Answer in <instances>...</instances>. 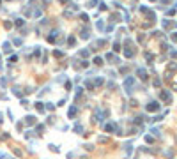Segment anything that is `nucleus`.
Returning <instances> with one entry per match:
<instances>
[{
	"label": "nucleus",
	"instance_id": "nucleus-1",
	"mask_svg": "<svg viewBox=\"0 0 177 159\" xmlns=\"http://www.w3.org/2000/svg\"><path fill=\"white\" fill-rule=\"evenodd\" d=\"M133 85H135V78H133V76H129L126 81H124V88H126V92H128V94H131Z\"/></svg>",
	"mask_w": 177,
	"mask_h": 159
},
{
	"label": "nucleus",
	"instance_id": "nucleus-2",
	"mask_svg": "<svg viewBox=\"0 0 177 159\" xmlns=\"http://www.w3.org/2000/svg\"><path fill=\"white\" fill-rule=\"evenodd\" d=\"M159 97H161L165 103H170V101H172V95H170V92H168V90H161Z\"/></svg>",
	"mask_w": 177,
	"mask_h": 159
},
{
	"label": "nucleus",
	"instance_id": "nucleus-3",
	"mask_svg": "<svg viewBox=\"0 0 177 159\" xmlns=\"http://www.w3.org/2000/svg\"><path fill=\"white\" fill-rule=\"evenodd\" d=\"M145 108H147V111H158V110H159V104H158L156 101H151Z\"/></svg>",
	"mask_w": 177,
	"mask_h": 159
},
{
	"label": "nucleus",
	"instance_id": "nucleus-4",
	"mask_svg": "<svg viewBox=\"0 0 177 159\" xmlns=\"http://www.w3.org/2000/svg\"><path fill=\"white\" fill-rule=\"evenodd\" d=\"M80 37H82V39H90V30L83 27L82 30H80Z\"/></svg>",
	"mask_w": 177,
	"mask_h": 159
},
{
	"label": "nucleus",
	"instance_id": "nucleus-5",
	"mask_svg": "<svg viewBox=\"0 0 177 159\" xmlns=\"http://www.w3.org/2000/svg\"><path fill=\"white\" fill-rule=\"evenodd\" d=\"M11 50H12V48H11V42L5 41V42L2 44V51H4V53H11Z\"/></svg>",
	"mask_w": 177,
	"mask_h": 159
},
{
	"label": "nucleus",
	"instance_id": "nucleus-6",
	"mask_svg": "<svg viewBox=\"0 0 177 159\" xmlns=\"http://www.w3.org/2000/svg\"><path fill=\"white\" fill-rule=\"evenodd\" d=\"M87 65H88L87 60H78V64H75L76 69H83V67H87Z\"/></svg>",
	"mask_w": 177,
	"mask_h": 159
},
{
	"label": "nucleus",
	"instance_id": "nucleus-7",
	"mask_svg": "<svg viewBox=\"0 0 177 159\" xmlns=\"http://www.w3.org/2000/svg\"><path fill=\"white\" fill-rule=\"evenodd\" d=\"M25 124H28V126H34V124H35V117H32V115H27V117H25Z\"/></svg>",
	"mask_w": 177,
	"mask_h": 159
},
{
	"label": "nucleus",
	"instance_id": "nucleus-8",
	"mask_svg": "<svg viewBox=\"0 0 177 159\" xmlns=\"http://www.w3.org/2000/svg\"><path fill=\"white\" fill-rule=\"evenodd\" d=\"M57 35H58V32H51L48 35V42H57Z\"/></svg>",
	"mask_w": 177,
	"mask_h": 159
},
{
	"label": "nucleus",
	"instance_id": "nucleus-9",
	"mask_svg": "<svg viewBox=\"0 0 177 159\" xmlns=\"http://www.w3.org/2000/svg\"><path fill=\"white\" fill-rule=\"evenodd\" d=\"M25 25V20L23 18H16L14 20V27H23Z\"/></svg>",
	"mask_w": 177,
	"mask_h": 159
},
{
	"label": "nucleus",
	"instance_id": "nucleus-10",
	"mask_svg": "<svg viewBox=\"0 0 177 159\" xmlns=\"http://www.w3.org/2000/svg\"><path fill=\"white\" fill-rule=\"evenodd\" d=\"M73 129H75V133H78V134H82V133H83L82 124H75V126H73Z\"/></svg>",
	"mask_w": 177,
	"mask_h": 159
},
{
	"label": "nucleus",
	"instance_id": "nucleus-11",
	"mask_svg": "<svg viewBox=\"0 0 177 159\" xmlns=\"http://www.w3.org/2000/svg\"><path fill=\"white\" fill-rule=\"evenodd\" d=\"M94 87H96V85H94V83H92L90 80H85V88H88V90H94Z\"/></svg>",
	"mask_w": 177,
	"mask_h": 159
},
{
	"label": "nucleus",
	"instance_id": "nucleus-12",
	"mask_svg": "<svg viewBox=\"0 0 177 159\" xmlns=\"http://www.w3.org/2000/svg\"><path fill=\"white\" fill-rule=\"evenodd\" d=\"M138 76L142 80H147V71L145 69H138Z\"/></svg>",
	"mask_w": 177,
	"mask_h": 159
},
{
	"label": "nucleus",
	"instance_id": "nucleus-13",
	"mask_svg": "<svg viewBox=\"0 0 177 159\" xmlns=\"http://www.w3.org/2000/svg\"><path fill=\"white\" fill-rule=\"evenodd\" d=\"M35 110H37L39 113H44V106H43V103H35Z\"/></svg>",
	"mask_w": 177,
	"mask_h": 159
},
{
	"label": "nucleus",
	"instance_id": "nucleus-14",
	"mask_svg": "<svg viewBox=\"0 0 177 159\" xmlns=\"http://www.w3.org/2000/svg\"><path fill=\"white\" fill-rule=\"evenodd\" d=\"M76 111H78V110H76V106H71V108H69V113H67V115H69V117H75V115H76Z\"/></svg>",
	"mask_w": 177,
	"mask_h": 159
},
{
	"label": "nucleus",
	"instance_id": "nucleus-15",
	"mask_svg": "<svg viewBox=\"0 0 177 159\" xmlns=\"http://www.w3.org/2000/svg\"><path fill=\"white\" fill-rule=\"evenodd\" d=\"M53 55H55L57 58H60V57H64V51H62V50H55V51H53Z\"/></svg>",
	"mask_w": 177,
	"mask_h": 159
},
{
	"label": "nucleus",
	"instance_id": "nucleus-16",
	"mask_svg": "<svg viewBox=\"0 0 177 159\" xmlns=\"http://www.w3.org/2000/svg\"><path fill=\"white\" fill-rule=\"evenodd\" d=\"M12 94L16 95V97H23V94H21V92H20V88H16V87L12 88Z\"/></svg>",
	"mask_w": 177,
	"mask_h": 159
},
{
	"label": "nucleus",
	"instance_id": "nucleus-17",
	"mask_svg": "<svg viewBox=\"0 0 177 159\" xmlns=\"http://www.w3.org/2000/svg\"><path fill=\"white\" fill-rule=\"evenodd\" d=\"M113 129H115V126H113V124H106V126H105V131H108V133H112Z\"/></svg>",
	"mask_w": 177,
	"mask_h": 159
},
{
	"label": "nucleus",
	"instance_id": "nucleus-18",
	"mask_svg": "<svg viewBox=\"0 0 177 159\" xmlns=\"http://www.w3.org/2000/svg\"><path fill=\"white\" fill-rule=\"evenodd\" d=\"M44 108L50 110V111H53V110H55V104H53V103H46V106H44Z\"/></svg>",
	"mask_w": 177,
	"mask_h": 159
},
{
	"label": "nucleus",
	"instance_id": "nucleus-19",
	"mask_svg": "<svg viewBox=\"0 0 177 159\" xmlns=\"http://www.w3.org/2000/svg\"><path fill=\"white\" fill-rule=\"evenodd\" d=\"M94 64H96V65H101V64H103V58H101V57H94Z\"/></svg>",
	"mask_w": 177,
	"mask_h": 159
},
{
	"label": "nucleus",
	"instance_id": "nucleus-20",
	"mask_svg": "<svg viewBox=\"0 0 177 159\" xmlns=\"http://www.w3.org/2000/svg\"><path fill=\"white\" fill-rule=\"evenodd\" d=\"M103 81H105L103 78H96V80H94V85H96V87H98V85H103Z\"/></svg>",
	"mask_w": 177,
	"mask_h": 159
},
{
	"label": "nucleus",
	"instance_id": "nucleus-21",
	"mask_svg": "<svg viewBox=\"0 0 177 159\" xmlns=\"http://www.w3.org/2000/svg\"><path fill=\"white\" fill-rule=\"evenodd\" d=\"M96 28H98V30H103V28H105V23H103V21H98V23H96Z\"/></svg>",
	"mask_w": 177,
	"mask_h": 159
},
{
	"label": "nucleus",
	"instance_id": "nucleus-22",
	"mask_svg": "<svg viewBox=\"0 0 177 159\" xmlns=\"http://www.w3.org/2000/svg\"><path fill=\"white\" fill-rule=\"evenodd\" d=\"M75 42H76L75 37H69V39H67V44H69V46H75Z\"/></svg>",
	"mask_w": 177,
	"mask_h": 159
},
{
	"label": "nucleus",
	"instance_id": "nucleus-23",
	"mask_svg": "<svg viewBox=\"0 0 177 159\" xmlns=\"http://www.w3.org/2000/svg\"><path fill=\"white\" fill-rule=\"evenodd\" d=\"M88 55H90L88 50H82V51H80V57H88Z\"/></svg>",
	"mask_w": 177,
	"mask_h": 159
},
{
	"label": "nucleus",
	"instance_id": "nucleus-24",
	"mask_svg": "<svg viewBox=\"0 0 177 159\" xmlns=\"http://www.w3.org/2000/svg\"><path fill=\"white\" fill-rule=\"evenodd\" d=\"M80 20H82V21H88L90 18H88V14H80Z\"/></svg>",
	"mask_w": 177,
	"mask_h": 159
},
{
	"label": "nucleus",
	"instance_id": "nucleus-25",
	"mask_svg": "<svg viewBox=\"0 0 177 159\" xmlns=\"http://www.w3.org/2000/svg\"><path fill=\"white\" fill-rule=\"evenodd\" d=\"M82 92H83V88H80V87H78V88H76V99H78L80 95H82Z\"/></svg>",
	"mask_w": 177,
	"mask_h": 159
},
{
	"label": "nucleus",
	"instance_id": "nucleus-26",
	"mask_svg": "<svg viewBox=\"0 0 177 159\" xmlns=\"http://www.w3.org/2000/svg\"><path fill=\"white\" fill-rule=\"evenodd\" d=\"M96 4H98V0H90V2H88V4H87V7H94Z\"/></svg>",
	"mask_w": 177,
	"mask_h": 159
},
{
	"label": "nucleus",
	"instance_id": "nucleus-27",
	"mask_svg": "<svg viewBox=\"0 0 177 159\" xmlns=\"http://www.w3.org/2000/svg\"><path fill=\"white\" fill-rule=\"evenodd\" d=\"M50 150L51 152H58V147L57 145H50Z\"/></svg>",
	"mask_w": 177,
	"mask_h": 159
},
{
	"label": "nucleus",
	"instance_id": "nucleus-28",
	"mask_svg": "<svg viewBox=\"0 0 177 159\" xmlns=\"http://www.w3.org/2000/svg\"><path fill=\"white\" fill-rule=\"evenodd\" d=\"M124 55H126V57H133V50H126V51H124Z\"/></svg>",
	"mask_w": 177,
	"mask_h": 159
},
{
	"label": "nucleus",
	"instance_id": "nucleus-29",
	"mask_svg": "<svg viewBox=\"0 0 177 159\" xmlns=\"http://www.w3.org/2000/svg\"><path fill=\"white\" fill-rule=\"evenodd\" d=\"M43 129H44V126H43V124H39V126H37V127H35V131H37V134H39V133H41V131H43Z\"/></svg>",
	"mask_w": 177,
	"mask_h": 159
},
{
	"label": "nucleus",
	"instance_id": "nucleus-30",
	"mask_svg": "<svg viewBox=\"0 0 177 159\" xmlns=\"http://www.w3.org/2000/svg\"><path fill=\"white\" fill-rule=\"evenodd\" d=\"M0 85L5 87V85H7V80H5V78H0Z\"/></svg>",
	"mask_w": 177,
	"mask_h": 159
},
{
	"label": "nucleus",
	"instance_id": "nucleus-31",
	"mask_svg": "<svg viewBox=\"0 0 177 159\" xmlns=\"http://www.w3.org/2000/svg\"><path fill=\"white\" fill-rule=\"evenodd\" d=\"M113 50H115V51H119V50H121V44H119V42H115V44H113Z\"/></svg>",
	"mask_w": 177,
	"mask_h": 159
},
{
	"label": "nucleus",
	"instance_id": "nucleus-32",
	"mask_svg": "<svg viewBox=\"0 0 177 159\" xmlns=\"http://www.w3.org/2000/svg\"><path fill=\"white\" fill-rule=\"evenodd\" d=\"M99 11H106V5H105V4H103V2L99 4Z\"/></svg>",
	"mask_w": 177,
	"mask_h": 159
},
{
	"label": "nucleus",
	"instance_id": "nucleus-33",
	"mask_svg": "<svg viewBox=\"0 0 177 159\" xmlns=\"http://www.w3.org/2000/svg\"><path fill=\"white\" fill-rule=\"evenodd\" d=\"M16 60H18V57H16V55H12V57H11V58H9V62H11V64H12V62H16Z\"/></svg>",
	"mask_w": 177,
	"mask_h": 159
},
{
	"label": "nucleus",
	"instance_id": "nucleus-34",
	"mask_svg": "<svg viewBox=\"0 0 177 159\" xmlns=\"http://www.w3.org/2000/svg\"><path fill=\"white\" fill-rule=\"evenodd\" d=\"M4 27H5V28H11V27H12V23H11V21H5Z\"/></svg>",
	"mask_w": 177,
	"mask_h": 159
},
{
	"label": "nucleus",
	"instance_id": "nucleus-35",
	"mask_svg": "<svg viewBox=\"0 0 177 159\" xmlns=\"http://www.w3.org/2000/svg\"><path fill=\"white\" fill-rule=\"evenodd\" d=\"M12 42H14V44H16V46H20V44H21V39H14Z\"/></svg>",
	"mask_w": 177,
	"mask_h": 159
},
{
	"label": "nucleus",
	"instance_id": "nucleus-36",
	"mask_svg": "<svg viewBox=\"0 0 177 159\" xmlns=\"http://www.w3.org/2000/svg\"><path fill=\"white\" fill-rule=\"evenodd\" d=\"M172 57H174V58H177V51H172Z\"/></svg>",
	"mask_w": 177,
	"mask_h": 159
},
{
	"label": "nucleus",
	"instance_id": "nucleus-37",
	"mask_svg": "<svg viewBox=\"0 0 177 159\" xmlns=\"http://www.w3.org/2000/svg\"><path fill=\"white\" fill-rule=\"evenodd\" d=\"M172 39H174V41H177V32H175V34L172 35Z\"/></svg>",
	"mask_w": 177,
	"mask_h": 159
},
{
	"label": "nucleus",
	"instance_id": "nucleus-38",
	"mask_svg": "<svg viewBox=\"0 0 177 159\" xmlns=\"http://www.w3.org/2000/svg\"><path fill=\"white\" fill-rule=\"evenodd\" d=\"M58 2H60V4H67L69 0H58Z\"/></svg>",
	"mask_w": 177,
	"mask_h": 159
},
{
	"label": "nucleus",
	"instance_id": "nucleus-39",
	"mask_svg": "<svg viewBox=\"0 0 177 159\" xmlns=\"http://www.w3.org/2000/svg\"><path fill=\"white\" fill-rule=\"evenodd\" d=\"M168 2H170V0H161V4H168Z\"/></svg>",
	"mask_w": 177,
	"mask_h": 159
},
{
	"label": "nucleus",
	"instance_id": "nucleus-40",
	"mask_svg": "<svg viewBox=\"0 0 177 159\" xmlns=\"http://www.w3.org/2000/svg\"><path fill=\"white\" fill-rule=\"evenodd\" d=\"M0 120H2V113H0Z\"/></svg>",
	"mask_w": 177,
	"mask_h": 159
},
{
	"label": "nucleus",
	"instance_id": "nucleus-41",
	"mask_svg": "<svg viewBox=\"0 0 177 159\" xmlns=\"http://www.w3.org/2000/svg\"><path fill=\"white\" fill-rule=\"evenodd\" d=\"M0 4H2V0H0Z\"/></svg>",
	"mask_w": 177,
	"mask_h": 159
}]
</instances>
